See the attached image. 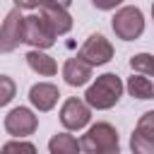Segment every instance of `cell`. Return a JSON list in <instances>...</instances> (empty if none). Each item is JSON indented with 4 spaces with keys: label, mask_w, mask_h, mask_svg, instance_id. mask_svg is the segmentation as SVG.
Instances as JSON below:
<instances>
[{
    "label": "cell",
    "mask_w": 154,
    "mask_h": 154,
    "mask_svg": "<svg viewBox=\"0 0 154 154\" xmlns=\"http://www.w3.org/2000/svg\"><path fill=\"white\" fill-rule=\"evenodd\" d=\"M123 89H125V84H123V79H120L116 72H103V75H99V77L89 84V89H87V94H84V101H87L89 108L108 111V108H113V106L120 101Z\"/></svg>",
    "instance_id": "cell-1"
},
{
    "label": "cell",
    "mask_w": 154,
    "mask_h": 154,
    "mask_svg": "<svg viewBox=\"0 0 154 154\" xmlns=\"http://www.w3.org/2000/svg\"><path fill=\"white\" fill-rule=\"evenodd\" d=\"M79 147L84 154H120L118 130L111 123H94L79 137Z\"/></svg>",
    "instance_id": "cell-2"
},
{
    "label": "cell",
    "mask_w": 154,
    "mask_h": 154,
    "mask_svg": "<svg viewBox=\"0 0 154 154\" xmlns=\"http://www.w3.org/2000/svg\"><path fill=\"white\" fill-rule=\"evenodd\" d=\"M111 26H113V31H116L118 38H123V41H135V38H140V36L144 34V14H142V10L135 7V5H125V7H120V10L113 14Z\"/></svg>",
    "instance_id": "cell-3"
},
{
    "label": "cell",
    "mask_w": 154,
    "mask_h": 154,
    "mask_svg": "<svg viewBox=\"0 0 154 154\" xmlns=\"http://www.w3.org/2000/svg\"><path fill=\"white\" fill-rule=\"evenodd\" d=\"M58 34L53 31V26L46 22V17L38 14H29L24 17V43H29L36 51H46L55 43Z\"/></svg>",
    "instance_id": "cell-4"
},
{
    "label": "cell",
    "mask_w": 154,
    "mask_h": 154,
    "mask_svg": "<svg viewBox=\"0 0 154 154\" xmlns=\"http://www.w3.org/2000/svg\"><path fill=\"white\" fill-rule=\"evenodd\" d=\"M24 43V14L19 7H12L0 24V53H12Z\"/></svg>",
    "instance_id": "cell-5"
},
{
    "label": "cell",
    "mask_w": 154,
    "mask_h": 154,
    "mask_svg": "<svg viewBox=\"0 0 154 154\" xmlns=\"http://www.w3.org/2000/svg\"><path fill=\"white\" fill-rule=\"evenodd\" d=\"M36 128H38V116L26 106H17L5 116V130L14 140H24V137L34 135Z\"/></svg>",
    "instance_id": "cell-6"
},
{
    "label": "cell",
    "mask_w": 154,
    "mask_h": 154,
    "mask_svg": "<svg viewBox=\"0 0 154 154\" xmlns=\"http://www.w3.org/2000/svg\"><path fill=\"white\" fill-rule=\"evenodd\" d=\"M77 58H82L91 67H99V65H106L113 58V46H111V41L103 34H91L82 43V48L77 51Z\"/></svg>",
    "instance_id": "cell-7"
},
{
    "label": "cell",
    "mask_w": 154,
    "mask_h": 154,
    "mask_svg": "<svg viewBox=\"0 0 154 154\" xmlns=\"http://www.w3.org/2000/svg\"><path fill=\"white\" fill-rule=\"evenodd\" d=\"M91 120V108L87 106V101L70 96L65 99V103L60 106V123L65 130H82L87 128Z\"/></svg>",
    "instance_id": "cell-8"
},
{
    "label": "cell",
    "mask_w": 154,
    "mask_h": 154,
    "mask_svg": "<svg viewBox=\"0 0 154 154\" xmlns=\"http://www.w3.org/2000/svg\"><path fill=\"white\" fill-rule=\"evenodd\" d=\"M58 99H60V91H58V87L51 84V82H36V84H31V89H29V101H31V106H34L36 111H41V113L53 111L55 103H58Z\"/></svg>",
    "instance_id": "cell-9"
},
{
    "label": "cell",
    "mask_w": 154,
    "mask_h": 154,
    "mask_svg": "<svg viewBox=\"0 0 154 154\" xmlns=\"http://www.w3.org/2000/svg\"><path fill=\"white\" fill-rule=\"evenodd\" d=\"M91 65L84 63L82 58H67L65 65H63V79L70 84V87H84L89 79H91Z\"/></svg>",
    "instance_id": "cell-10"
},
{
    "label": "cell",
    "mask_w": 154,
    "mask_h": 154,
    "mask_svg": "<svg viewBox=\"0 0 154 154\" xmlns=\"http://www.w3.org/2000/svg\"><path fill=\"white\" fill-rule=\"evenodd\" d=\"M38 12L46 17V22L53 26V31H55L58 36H63V34H67V31L72 29V14H70L67 10L53 7V5H41Z\"/></svg>",
    "instance_id": "cell-11"
},
{
    "label": "cell",
    "mask_w": 154,
    "mask_h": 154,
    "mask_svg": "<svg viewBox=\"0 0 154 154\" xmlns=\"http://www.w3.org/2000/svg\"><path fill=\"white\" fill-rule=\"evenodd\" d=\"M24 58H26V65H29L36 75H41V77H53V75L58 72V63H55L48 53H43V51L31 48Z\"/></svg>",
    "instance_id": "cell-12"
},
{
    "label": "cell",
    "mask_w": 154,
    "mask_h": 154,
    "mask_svg": "<svg viewBox=\"0 0 154 154\" xmlns=\"http://www.w3.org/2000/svg\"><path fill=\"white\" fill-rule=\"evenodd\" d=\"M48 152L51 154H79L82 147H79V140L70 132H58L48 140Z\"/></svg>",
    "instance_id": "cell-13"
},
{
    "label": "cell",
    "mask_w": 154,
    "mask_h": 154,
    "mask_svg": "<svg viewBox=\"0 0 154 154\" xmlns=\"http://www.w3.org/2000/svg\"><path fill=\"white\" fill-rule=\"evenodd\" d=\"M125 89L130 91L132 99H142V101H147V99L154 96V84H152V79L144 77V75H132V77H128Z\"/></svg>",
    "instance_id": "cell-14"
},
{
    "label": "cell",
    "mask_w": 154,
    "mask_h": 154,
    "mask_svg": "<svg viewBox=\"0 0 154 154\" xmlns=\"http://www.w3.org/2000/svg\"><path fill=\"white\" fill-rule=\"evenodd\" d=\"M130 67H132L135 75L154 77V55L152 53H135L130 58Z\"/></svg>",
    "instance_id": "cell-15"
},
{
    "label": "cell",
    "mask_w": 154,
    "mask_h": 154,
    "mask_svg": "<svg viewBox=\"0 0 154 154\" xmlns=\"http://www.w3.org/2000/svg\"><path fill=\"white\" fill-rule=\"evenodd\" d=\"M0 154H36V144H31L26 140H10L2 144Z\"/></svg>",
    "instance_id": "cell-16"
},
{
    "label": "cell",
    "mask_w": 154,
    "mask_h": 154,
    "mask_svg": "<svg viewBox=\"0 0 154 154\" xmlns=\"http://www.w3.org/2000/svg\"><path fill=\"white\" fill-rule=\"evenodd\" d=\"M135 132H140L142 137H147L149 142H154V111H147L140 116L137 125H135Z\"/></svg>",
    "instance_id": "cell-17"
},
{
    "label": "cell",
    "mask_w": 154,
    "mask_h": 154,
    "mask_svg": "<svg viewBox=\"0 0 154 154\" xmlns=\"http://www.w3.org/2000/svg\"><path fill=\"white\" fill-rule=\"evenodd\" d=\"M14 94H17V84H14V79L7 77V75H0V108L7 106V103L14 99Z\"/></svg>",
    "instance_id": "cell-18"
},
{
    "label": "cell",
    "mask_w": 154,
    "mask_h": 154,
    "mask_svg": "<svg viewBox=\"0 0 154 154\" xmlns=\"http://www.w3.org/2000/svg\"><path fill=\"white\" fill-rule=\"evenodd\" d=\"M130 149H132V154H154V142H149L147 137H142L140 132L132 130V135H130Z\"/></svg>",
    "instance_id": "cell-19"
},
{
    "label": "cell",
    "mask_w": 154,
    "mask_h": 154,
    "mask_svg": "<svg viewBox=\"0 0 154 154\" xmlns=\"http://www.w3.org/2000/svg\"><path fill=\"white\" fill-rule=\"evenodd\" d=\"M125 0H91V5L96 7V10H101V12H111V10H116V7H120Z\"/></svg>",
    "instance_id": "cell-20"
},
{
    "label": "cell",
    "mask_w": 154,
    "mask_h": 154,
    "mask_svg": "<svg viewBox=\"0 0 154 154\" xmlns=\"http://www.w3.org/2000/svg\"><path fill=\"white\" fill-rule=\"evenodd\" d=\"M12 2L19 10H36V7H41V0H12Z\"/></svg>",
    "instance_id": "cell-21"
},
{
    "label": "cell",
    "mask_w": 154,
    "mask_h": 154,
    "mask_svg": "<svg viewBox=\"0 0 154 154\" xmlns=\"http://www.w3.org/2000/svg\"><path fill=\"white\" fill-rule=\"evenodd\" d=\"M41 5H53V7H63V10H67V7L72 5V0H41Z\"/></svg>",
    "instance_id": "cell-22"
},
{
    "label": "cell",
    "mask_w": 154,
    "mask_h": 154,
    "mask_svg": "<svg viewBox=\"0 0 154 154\" xmlns=\"http://www.w3.org/2000/svg\"><path fill=\"white\" fill-rule=\"evenodd\" d=\"M152 19H154V2H152Z\"/></svg>",
    "instance_id": "cell-23"
}]
</instances>
